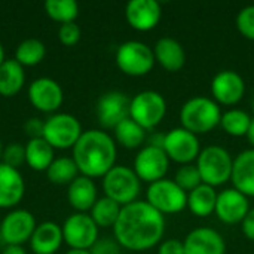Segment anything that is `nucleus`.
Instances as JSON below:
<instances>
[{"label": "nucleus", "mask_w": 254, "mask_h": 254, "mask_svg": "<svg viewBox=\"0 0 254 254\" xmlns=\"http://www.w3.org/2000/svg\"><path fill=\"white\" fill-rule=\"evenodd\" d=\"M165 232V219L147 201H134L124 205L113 234L118 244L127 250L144 252L162 240Z\"/></svg>", "instance_id": "obj_1"}, {"label": "nucleus", "mask_w": 254, "mask_h": 254, "mask_svg": "<svg viewBox=\"0 0 254 254\" xmlns=\"http://www.w3.org/2000/svg\"><path fill=\"white\" fill-rule=\"evenodd\" d=\"M73 161L82 176L89 179L104 177L115 167L116 143L106 131H83L73 146Z\"/></svg>", "instance_id": "obj_2"}, {"label": "nucleus", "mask_w": 254, "mask_h": 254, "mask_svg": "<svg viewBox=\"0 0 254 254\" xmlns=\"http://www.w3.org/2000/svg\"><path fill=\"white\" fill-rule=\"evenodd\" d=\"M222 112L219 104L207 97H193L188 100L180 110L182 127L192 134H205L220 125Z\"/></svg>", "instance_id": "obj_3"}, {"label": "nucleus", "mask_w": 254, "mask_h": 254, "mask_svg": "<svg viewBox=\"0 0 254 254\" xmlns=\"http://www.w3.org/2000/svg\"><path fill=\"white\" fill-rule=\"evenodd\" d=\"M196 167L202 183L211 188L225 185L232 177L234 159L231 153L222 146H207L201 150Z\"/></svg>", "instance_id": "obj_4"}, {"label": "nucleus", "mask_w": 254, "mask_h": 254, "mask_svg": "<svg viewBox=\"0 0 254 254\" xmlns=\"http://www.w3.org/2000/svg\"><path fill=\"white\" fill-rule=\"evenodd\" d=\"M103 189L107 198L118 202L121 207L135 201L140 193V179L129 167L115 165L103 177Z\"/></svg>", "instance_id": "obj_5"}, {"label": "nucleus", "mask_w": 254, "mask_h": 254, "mask_svg": "<svg viewBox=\"0 0 254 254\" xmlns=\"http://www.w3.org/2000/svg\"><path fill=\"white\" fill-rule=\"evenodd\" d=\"M167 113V101L158 91H141L129 104V118L144 129H152L161 124Z\"/></svg>", "instance_id": "obj_6"}, {"label": "nucleus", "mask_w": 254, "mask_h": 254, "mask_svg": "<svg viewBox=\"0 0 254 254\" xmlns=\"http://www.w3.org/2000/svg\"><path fill=\"white\" fill-rule=\"evenodd\" d=\"M116 64L128 76H144L155 65V54L146 43L128 40L118 48Z\"/></svg>", "instance_id": "obj_7"}, {"label": "nucleus", "mask_w": 254, "mask_h": 254, "mask_svg": "<svg viewBox=\"0 0 254 254\" xmlns=\"http://www.w3.org/2000/svg\"><path fill=\"white\" fill-rule=\"evenodd\" d=\"M147 204L161 214H176L188 207V193L170 179L150 183L147 189Z\"/></svg>", "instance_id": "obj_8"}, {"label": "nucleus", "mask_w": 254, "mask_h": 254, "mask_svg": "<svg viewBox=\"0 0 254 254\" xmlns=\"http://www.w3.org/2000/svg\"><path fill=\"white\" fill-rule=\"evenodd\" d=\"M82 135L80 122L68 113H55L45 121L43 138L54 149L73 147Z\"/></svg>", "instance_id": "obj_9"}, {"label": "nucleus", "mask_w": 254, "mask_h": 254, "mask_svg": "<svg viewBox=\"0 0 254 254\" xmlns=\"http://www.w3.org/2000/svg\"><path fill=\"white\" fill-rule=\"evenodd\" d=\"M63 238L70 249L89 250L98 240V226L89 214L76 213L65 219L63 225Z\"/></svg>", "instance_id": "obj_10"}, {"label": "nucleus", "mask_w": 254, "mask_h": 254, "mask_svg": "<svg viewBox=\"0 0 254 254\" xmlns=\"http://www.w3.org/2000/svg\"><path fill=\"white\" fill-rule=\"evenodd\" d=\"M162 149L170 161L179 162L182 165L192 164L201 153L198 137L183 127L174 128L165 134Z\"/></svg>", "instance_id": "obj_11"}, {"label": "nucleus", "mask_w": 254, "mask_h": 254, "mask_svg": "<svg viewBox=\"0 0 254 254\" xmlns=\"http://www.w3.org/2000/svg\"><path fill=\"white\" fill-rule=\"evenodd\" d=\"M170 167V158L161 147L146 146L143 147L134 159V171L137 177L147 183H155L165 179Z\"/></svg>", "instance_id": "obj_12"}, {"label": "nucleus", "mask_w": 254, "mask_h": 254, "mask_svg": "<svg viewBox=\"0 0 254 254\" xmlns=\"http://www.w3.org/2000/svg\"><path fill=\"white\" fill-rule=\"evenodd\" d=\"M36 219L28 210H13L4 216L0 223V235L6 246H22L30 241L34 229Z\"/></svg>", "instance_id": "obj_13"}, {"label": "nucleus", "mask_w": 254, "mask_h": 254, "mask_svg": "<svg viewBox=\"0 0 254 254\" xmlns=\"http://www.w3.org/2000/svg\"><path fill=\"white\" fill-rule=\"evenodd\" d=\"M131 100L121 91H110L100 97L97 103V118L103 128H116L129 118Z\"/></svg>", "instance_id": "obj_14"}, {"label": "nucleus", "mask_w": 254, "mask_h": 254, "mask_svg": "<svg viewBox=\"0 0 254 254\" xmlns=\"http://www.w3.org/2000/svg\"><path fill=\"white\" fill-rule=\"evenodd\" d=\"M28 100L37 110L52 113L63 104L64 94L57 80L51 77H39L28 86Z\"/></svg>", "instance_id": "obj_15"}, {"label": "nucleus", "mask_w": 254, "mask_h": 254, "mask_svg": "<svg viewBox=\"0 0 254 254\" xmlns=\"http://www.w3.org/2000/svg\"><path fill=\"white\" fill-rule=\"evenodd\" d=\"M246 92V82L243 76L234 70L219 71L211 82V94L214 101L223 106L237 104Z\"/></svg>", "instance_id": "obj_16"}, {"label": "nucleus", "mask_w": 254, "mask_h": 254, "mask_svg": "<svg viewBox=\"0 0 254 254\" xmlns=\"http://www.w3.org/2000/svg\"><path fill=\"white\" fill-rule=\"evenodd\" d=\"M250 211L249 199L246 195L238 192L237 189H225L217 193L216 201V216L226 225H237L244 220L247 213Z\"/></svg>", "instance_id": "obj_17"}, {"label": "nucleus", "mask_w": 254, "mask_h": 254, "mask_svg": "<svg viewBox=\"0 0 254 254\" xmlns=\"http://www.w3.org/2000/svg\"><path fill=\"white\" fill-rule=\"evenodd\" d=\"M161 6L156 0H131L125 7L128 24L138 31H149L161 21Z\"/></svg>", "instance_id": "obj_18"}, {"label": "nucleus", "mask_w": 254, "mask_h": 254, "mask_svg": "<svg viewBox=\"0 0 254 254\" xmlns=\"http://www.w3.org/2000/svg\"><path fill=\"white\" fill-rule=\"evenodd\" d=\"M185 254H225L223 237L211 228H196L183 241Z\"/></svg>", "instance_id": "obj_19"}, {"label": "nucleus", "mask_w": 254, "mask_h": 254, "mask_svg": "<svg viewBox=\"0 0 254 254\" xmlns=\"http://www.w3.org/2000/svg\"><path fill=\"white\" fill-rule=\"evenodd\" d=\"M25 193V183L21 173L0 162V208H12L21 202Z\"/></svg>", "instance_id": "obj_20"}, {"label": "nucleus", "mask_w": 254, "mask_h": 254, "mask_svg": "<svg viewBox=\"0 0 254 254\" xmlns=\"http://www.w3.org/2000/svg\"><path fill=\"white\" fill-rule=\"evenodd\" d=\"M231 180L234 189L246 196H254V149L241 152L234 159Z\"/></svg>", "instance_id": "obj_21"}, {"label": "nucleus", "mask_w": 254, "mask_h": 254, "mask_svg": "<svg viewBox=\"0 0 254 254\" xmlns=\"http://www.w3.org/2000/svg\"><path fill=\"white\" fill-rule=\"evenodd\" d=\"M63 241V228L55 222H43L36 226L30 246L36 254H54L58 252Z\"/></svg>", "instance_id": "obj_22"}, {"label": "nucleus", "mask_w": 254, "mask_h": 254, "mask_svg": "<svg viewBox=\"0 0 254 254\" xmlns=\"http://www.w3.org/2000/svg\"><path fill=\"white\" fill-rule=\"evenodd\" d=\"M155 61L168 71H179L186 63V52L182 43L173 37H162L153 48Z\"/></svg>", "instance_id": "obj_23"}, {"label": "nucleus", "mask_w": 254, "mask_h": 254, "mask_svg": "<svg viewBox=\"0 0 254 254\" xmlns=\"http://www.w3.org/2000/svg\"><path fill=\"white\" fill-rule=\"evenodd\" d=\"M67 198L70 205L79 213H85L97 202V186L92 179L79 176L68 185Z\"/></svg>", "instance_id": "obj_24"}, {"label": "nucleus", "mask_w": 254, "mask_h": 254, "mask_svg": "<svg viewBox=\"0 0 254 254\" xmlns=\"http://www.w3.org/2000/svg\"><path fill=\"white\" fill-rule=\"evenodd\" d=\"M25 82L24 67L16 60H4L0 65V95L13 97L16 95Z\"/></svg>", "instance_id": "obj_25"}, {"label": "nucleus", "mask_w": 254, "mask_h": 254, "mask_svg": "<svg viewBox=\"0 0 254 254\" xmlns=\"http://www.w3.org/2000/svg\"><path fill=\"white\" fill-rule=\"evenodd\" d=\"M25 162L34 171H46L54 162V147L42 137L25 144Z\"/></svg>", "instance_id": "obj_26"}, {"label": "nucleus", "mask_w": 254, "mask_h": 254, "mask_svg": "<svg viewBox=\"0 0 254 254\" xmlns=\"http://www.w3.org/2000/svg\"><path fill=\"white\" fill-rule=\"evenodd\" d=\"M217 192L208 185H199L188 193V207L192 214L198 217H208L216 210Z\"/></svg>", "instance_id": "obj_27"}, {"label": "nucleus", "mask_w": 254, "mask_h": 254, "mask_svg": "<svg viewBox=\"0 0 254 254\" xmlns=\"http://www.w3.org/2000/svg\"><path fill=\"white\" fill-rule=\"evenodd\" d=\"M115 138L121 146L127 149H137L146 140V129L131 118H127L115 128Z\"/></svg>", "instance_id": "obj_28"}, {"label": "nucleus", "mask_w": 254, "mask_h": 254, "mask_svg": "<svg viewBox=\"0 0 254 254\" xmlns=\"http://www.w3.org/2000/svg\"><path fill=\"white\" fill-rule=\"evenodd\" d=\"M122 207L115 202L113 199L103 196L100 199H97V202L94 204V207L91 208V217L95 222V225L98 228H113L115 223L118 222V217L121 214Z\"/></svg>", "instance_id": "obj_29"}, {"label": "nucleus", "mask_w": 254, "mask_h": 254, "mask_svg": "<svg viewBox=\"0 0 254 254\" xmlns=\"http://www.w3.org/2000/svg\"><path fill=\"white\" fill-rule=\"evenodd\" d=\"M77 174H79V168L76 162L73 161V158H67V156L54 159L51 167L46 170L48 179L55 185H70L74 179L79 177Z\"/></svg>", "instance_id": "obj_30"}, {"label": "nucleus", "mask_w": 254, "mask_h": 254, "mask_svg": "<svg viewBox=\"0 0 254 254\" xmlns=\"http://www.w3.org/2000/svg\"><path fill=\"white\" fill-rule=\"evenodd\" d=\"M46 55V46L39 39H25L22 40L16 51H15V60L24 67V65H36L39 64Z\"/></svg>", "instance_id": "obj_31"}, {"label": "nucleus", "mask_w": 254, "mask_h": 254, "mask_svg": "<svg viewBox=\"0 0 254 254\" xmlns=\"http://www.w3.org/2000/svg\"><path fill=\"white\" fill-rule=\"evenodd\" d=\"M250 122H252V118L249 116V113H246L244 110H240V109H231V110L225 112L220 119L222 128L225 129L226 134H229L232 137L247 135Z\"/></svg>", "instance_id": "obj_32"}, {"label": "nucleus", "mask_w": 254, "mask_h": 254, "mask_svg": "<svg viewBox=\"0 0 254 254\" xmlns=\"http://www.w3.org/2000/svg\"><path fill=\"white\" fill-rule=\"evenodd\" d=\"M45 10L57 22H74L79 13V4L74 0H48L45 1Z\"/></svg>", "instance_id": "obj_33"}, {"label": "nucleus", "mask_w": 254, "mask_h": 254, "mask_svg": "<svg viewBox=\"0 0 254 254\" xmlns=\"http://www.w3.org/2000/svg\"><path fill=\"white\" fill-rule=\"evenodd\" d=\"M174 182L185 190V192H192L193 189H196L199 185H202V179L201 174L198 171V167L193 164H186L182 165L174 177Z\"/></svg>", "instance_id": "obj_34"}, {"label": "nucleus", "mask_w": 254, "mask_h": 254, "mask_svg": "<svg viewBox=\"0 0 254 254\" xmlns=\"http://www.w3.org/2000/svg\"><path fill=\"white\" fill-rule=\"evenodd\" d=\"M237 28L244 37L254 40V4H249L238 12Z\"/></svg>", "instance_id": "obj_35"}, {"label": "nucleus", "mask_w": 254, "mask_h": 254, "mask_svg": "<svg viewBox=\"0 0 254 254\" xmlns=\"http://www.w3.org/2000/svg\"><path fill=\"white\" fill-rule=\"evenodd\" d=\"M1 162L18 170L25 162V146L19 143H10L9 146H6L3 149Z\"/></svg>", "instance_id": "obj_36"}, {"label": "nucleus", "mask_w": 254, "mask_h": 254, "mask_svg": "<svg viewBox=\"0 0 254 254\" xmlns=\"http://www.w3.org/2000/svg\"><path fill=\"white\" fill-rule=\"evenodd\" d=\"M82 31L80 27L76 22H65L61 24L58 28V39L65 46H73L80 40Z\"/></svg>", "instance_id": "obj_37"}, {"label": "nucleus", "mask_w": 254, "mask_h": 254, "mask_svg": "<svg viewBox=\"0 0 254 254\" xmlns=\"http://www.w3.org/2000/svg\"><path fill=\"white\" fill-rule=\"evenodd\" d=\"M91 254H121V246L116 240L103 238L97 240V243L89 249Z\"/></svg>", "instance_id": "obj_38"}, {"label": "nucleus", "mask_w": 254, "mask_h": 254, "mask_svg": "<svg viewBox=\"0 0 254 254\" xmlns=\"http://www.w3.org/2000/svg\"><path fill=\"white\" fill-rule=\"evenodd\" d=\"M43 128H45V122H42L37 118H30L25 124H24V129L27 132V135L31 138H42L43 137Z\"/></svg>", "instance_id": "obj_39"}, {"label": "nucleus", "mask_w": 254, "mask_h": 254, "mask_svg": "<svg viewBox=\"0 0 254 254\" xmlns=\"http://www.w3.org/2000/svg\"><path fill=\"white\" fill-rule=\"evenodd\" d=\"M158 254H185L183 241L176 240V238L165 240L164 243H161Z\"/></svg>", "instance_id": "obj_40"}, {"label": "nucleus", "mask_w": 254, "mask_h": 254, "mask_svg": "<svg viewBox=\"0 0 254 254\" xmlns=\"http://www.w3.org/2000/svg\"><path fill=\"white\" fill-rule=\"evenodd\" d=\"M241 228H243V234L250 240L254 241V208H252L247 216L244 217V220L241 222Z\"/></svg>", "instance_id": "obj_41"}, {"label": "nucleus", "mask_w": 254, "mask_h": 254, "mask_svg": "<svg viewBox=\"0 0 254 254\" xmlns=\"http://www.w3.org/2000/svg\"><path fill=\"white\" fill-rule=\"evenodd\" d=\"M1 254H27L22 246H6Z\"/></svg>", "instance_id": "obj_42"}, {"label": "nucleus", "mask_w": 254, "mask_h": 254, "mask_svg": "<svg viewBox=\"0 0 254 254\" xmlns=\"http://www.w3.org/2000/svg\"><path fill=\"white\" fill-rule=\"evenodd\" d=\"M247 138H249V143L253 146L254 149V118H252V122H250V127H249V131H247Z\"/></svg>", "instance_id": "obj_43"}, {"label": "nucleus", "mask_w": 254, "mask_h": 254, "mask_svg": "<svg viewBox=\"0 0 254 254\" xmlns=\"http://www.w3.org/2000/svg\"><path fill=\"white\" fill-rule=\"evenodd\" d=\"M65 254H91V253H89V250H76V249H71V250H68Z\"/></svg>", "instance_id": "obj_44"}, {"label": "nucleus", "mask_w": 254, "mask_h": 254, "mask_svg": "<svg viewBox=\"0 0 254 254\" xmlns=\"http://www.w3.org/2000/svg\"><path fill=\"white\" fill-rule=\"evenodd\" d=\"M4 63V49H3V45L0 43V65Z\"/></svg>", "instance_id": "obj_45"}, {"label": "nucleus", "mask_w": 254, "mask_h": 254, "mask_svg": "<svg viewBox=\"0 0 254 254\" xmlns=\"http://www.w3.org/2000/svg\"><path fill=\"white\" fill-rule=\"evenodd\" d=\"M3 144H1V140H0V159H1V156H3Z\"/></svg>", "instance_id": "obj_46"}, {"label": "nucleus", "mask_w": 254, "mask_h": 254, "mask_svg": "<svg viewBox=\"0 0 254 254\" xmlns=\"http://www.w3.org/2000/svg\"><path fill=\"white\" fill-rule=\"evenodd\" d=\"M253 112H254V98H253Z\"/></svg>", "instance_id": "obj_47"}, {"label": "nucleus", "mask_w": 254, "mask_h": 254, "mask_svg": "<svg viewBox=\"0 0 254 254\" xmlns=\"http://www.w3.org/2000/svg\"><path fill=\"white\" fill-rule=\"evenodd\" d=\"M0 238H1V235H0Z\"/></svg>", "instance_id": "obj_48"}]
</instances>
